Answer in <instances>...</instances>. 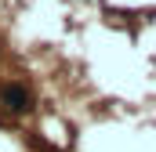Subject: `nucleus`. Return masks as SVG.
Returning a JSON list of instances; mask_svg holds the SVG:
<instances>
[{"mask_svg":"<svg viewBox=\"0 0 156 152\" xmlns=\"http://www.w3.org/2000/svg\"><path fill=\"white\" fill-rule=\"evenodd\" d=\"M0 105L7 109L11 116H26L33 112V91L26 87V83H18V80H7V83H0Z\"/></svg>","mask_w":156,"mask_h":152,"instance_id":"obj_1","label":"nucleus"}]
</instances>
